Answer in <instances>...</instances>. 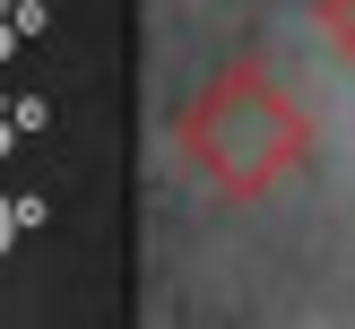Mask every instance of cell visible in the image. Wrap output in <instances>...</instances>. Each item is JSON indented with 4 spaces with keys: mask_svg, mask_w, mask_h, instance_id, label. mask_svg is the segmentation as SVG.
<instances>
[{
    "mask_svg": "<svg viewBox=\"0 0 355 329\" xmlns=\"http://www.w3.org/2000/svg\"><path fill=\"white\" fill-rule=\"evenodd\" d=\"M312 156V121L286 96V78L260 61H225L182 113V165L217 199H269Z\"/></svg>",
    "mask_w": 355,
    "mask_h": 329,
    "instance_id": "1",
    "label": "cell"
},
{
    "mask_svg": "<svg viewBox=\"0 0 355 329\" xmlns=\"http://www.w3.org/2000/svg\"><path fill=\"white\" fill-rule=\"evenodd\" d=\"M321 35L338 61H355V0H321Z\"/></svg>",
    "mask_w": 355,
    "mask_h": 329,
    "instance_id": "2",
    "label": "cell"
}]
</instances>
